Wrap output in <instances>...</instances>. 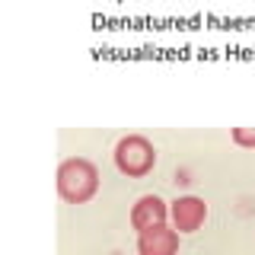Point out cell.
Listing matches in <instances>:
<instances>
[{"label":"cell","mask_w":255,"mask_h":255,"mask_svg":"<svg viewBox=\"0 0 255 255\" xmlns=\"http://www.w3.org/2000/svg\"><path fill=\"white\" fill-rule=\"evenodd\" d=\"M54 182H58V195L67 204H86L99 191V169L86 156H70L58 166Z\"/></svg>","instance_id":"obj_1"},{"label":"cell","mask_w":255,"mask_h":255,"mask_svg":"<svg viewBox=\"0 0 255 255\" xmlns=\"http://www.w3.org/2000/svg\"><path fill=\"white\" fill-rule=\"evenodd\" d=\"M115 166L128 179H143L156 166V147L143 134H125L115 143Z\"/></svg>","instance_id":"obj_2"},{"label":"cell","mask_w":255,"mask_h":255,"mask_svg":"<svg viewBox=\"0 0 255 255\" xmlns=\"http://www.w3.org/2000/svg\"><path fill=\"white\" fill-rule=\"evenodd\" d=\"M169 217H172L175 233H195L207 220V204H204V198H198V195H182L169 204Z\"/></svg>","instance_id":"obj_3"},{"label":"cell","mask_w":255,"mask_h":255,"mask_svg":"<svg viewBox=\"0 0 255 255\" xmlns=\"http://www.w3.org/2000/svg\"><path fill=\"white\" fill-rule=\"evenodd\" d=\"M166 220H169V204H166L159 195H143L131 207V227L137 230V233L153 230V227H159V223H166Z\"/></svg>","instance_id":"obj_4"},{"label":"cell","mask_w":255,"mask_h":255,"mask_svg":"<svg viewBox=\"0 0 255 255\" xmlns=\"http://www.w3.org/2000/svg\"><path fill=\"white\" fill-rule=\"evenodd\" d=\"M137 255H179V233L169 223L143 230L137 236Z\"/></svg>","instance_id":"obj_5"},{"label":"cell","mask_w":255,"mask_h":255,"mask_svg":"<svg viewBox=\"0 0 255 255\" xmlns=\"http://www.w3.org/2000/svg\"><path fill=\"white\" fill-rule=\"evenodd\" d=\"M230 137H233L239 147H255V128H233Z\"/></svg>","instance_id":"obj_6"},{"label":"cell","mask_w":255,"mask_h":255,"mask_svg":"<svg viewBox=\"0 0 255 255\" xmlns=\"http://www.w3.org/2000/svg\"><path fill=\"white\" fill-rule=\"evenodd\" d=\"M185 182H191L185 169H182V172H175V185H185Z\"/></svg>","instance_id":"obj_7"}]
</instances>
